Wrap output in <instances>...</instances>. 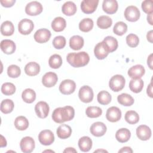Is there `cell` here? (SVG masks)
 <instances>
[{
    "label": "cell",
    "instance_id": "1",
    "mask_svg": "<svg viewBox=\"0 0 153 153\" xmlns=\"http://www.w3.org/2000/svg\"><path fill=\"white\" fill-rule=\"evenodd\" d=\"M75 115V110L71 106L56 108L52 114V119L57 123H63L72 120Z\"/></svg>",
    "mask_w": 153,
    "mask_h": 153
},
{
    "label": "cell",
    "instance_id": "2",
    "mask_svg": "<svg viewBox=\"0 0 153 153\" xmlns=\"http://www.w3.org/2000/svg\"><path fill=\"white\" fill-rule=\"evenodd\" d=\"M66 60L72 67L80 68L88 63L90 57L88 53L85 51L70 53L67 55Z\"/></svg>",
    "mask_w": 153,
    "mask_h": 153
},
{
    "label": "cell",
    "instance_id": "3",
    "mask_svg": "<svg viewBox=\"0 0 153 153\" xmlns=\"http://www.w3.org/2000/svg\"><path fill=\"white\" fill-rule=\"evenodd\" d=\"M126 80L121 75H115L110 79L109 82V88L115 92H118L123 89L125 85Z\"/></svg>",
    "mask_w": 153,
    "mask_h": 153
},
{
    "label": "cell",
    "instance_id": "4",
    "mask_svg": "<svg viewBox=\"0 0 153 153\" xmlns=\"http://www.w3.org/2000/svg\"><path fill=\"white\" fill-rule=\"evenodd\" d=\"M78 96L81 102L84 103H90L93 99V91L90 86L83 85L79 90Z\"/></svg>",
    "mask_w": 153,
    "mask_h": 153
},
{
    "label": "cell",
    "instance_id": "5",
    "mask_svg": "<svg viewBox=\"0 0 153 153\" xmlns=\"http://www.w3.org/2000/svg\"><path fill=\"white\" fill-rule=\"evenodd\" d=\"M124 17L127 21L131 22H134L137 21L140 16V11L139 9L134 5L128 6L124 11Z\"/></svg>",
    "mask_w": 153,
    "mask_h": 153
},
{
    "label": "cell",
    "instance_id": "6",
    "mask_svg": "<svg viewBox=\"0 0 153 153\" xmlns=\"http://www.w3.org/2000/svg\"><path fill=\"white\" fill-rule=\"evenodd\" d=\"M34 24L33 22L28 19H24L20 20L18 24V30L22 35H29L33 30Z\"/></svg>",
    "mask_w": 153,
    "mask_h": 153
},
{
    "label": "cell",
    "instance_id": "7",
    "mask_svg": "<svg viewBox=\"0 0 153 153\" xmlns=\"http://www.w3.org/2000/svg\"><path fill=\"white\" fill-rule=\"evenodd\" d=\"M76 88L75 82L71 79L63 80L59 85V91L61 93L65 95H69L74 92Z\"/></svg>",
    "mask_w": 153,
    "mask_h": 153
},
{
    "label": "cell",
    "instance_id": "8",
    "mask_svg": "<svg viewBox=\"0 0 153 153\" xmlns=\"http://www.w3.org/2000/svg\"><path fill=\"white\" fill-rule=\"evenodd\" d=\"M43 10L41 3L38 1H32L28 3L25 7V12L29 16H35L40 14Z\"/></svg>",
    "mask_w": 153,
    "mask_h": 153
},
{
    "label": "cell",
    "instance_id": "9",
    "mask_svg": "<svg viewBox=\"0 0 153 153\" xmlns=\"http://www.w3.org/2000/svg\"><path fill=\"white\" fill-rule=\"evenodd\" d=\"M38 140L43 145H50L54 141V136L51 130H44L39 133Z\"/></svg>",
    "mask_w": 153,
    "mask_h": 153
},
{
    "label": "cell",
    "instance_id": "10",
    "mask_svg": "<svg viewBox=\"0 0 153 153\" xmlns=\"http://www.w3.org/2000/svg\"><path fill=\"white\" fill-rule=\"evenodd\" d=\"M35 146L33 139L29 136H26L22 139L20 142V147L22 151L24 153L32 152Z\"/></svg>",
    "mask_w": 153,
    "mask_h": 153
},
{
    "label": "cell",
    "instance_id": "11",
    "mask_svg": "<svg viewBox=\"0 0 153 153\" xmlns=\"http://www.w3.org/2000/svg\"><path fill=\"white\" fill-rule=\"evenodd\" d=\"M94 53L97 59L103 60L108 56L109 52L106 45L102 41L96 45L94 49Z\"/></svg>",
    "mask_w": 153,
    "mask_h": 153
},
{
    "label": "cell",
    "instance_id": "12",
    "mask_svg": "<svg viewBox=\"0 0 153 153\" xmlns=\"http://www.w3.org/2000/svg\"><path fill=\"white\" fill-rule=\"evenodd\" d=\"M99 0H84L81 3V9L85 14H91L95 11Z\"/></svg>",
    "mask_w": 153,
    "mask_h": 153
},
{
    "label": "cell",
    "instance_id": "13",
    "mask_svg": "<svg viewBox=\"0 0 153 153\" xmlns=\"http://www.w3.org/2000/svg\"><path fill=\"white\" fill-rule=\"evenodd\" d=\"M107 128L106 125L100 121L95 122L90 127V131L91 134L96 137H100L103 136L106 131Z\"/></svg>",
    "mask_w": 153,
    "mask_h": 153
},
{
    "label": "cell",
    "instance_id": "14",
    "mask_svg": "<svg viewBox=\"0 0 153 153\" xmlns=\"http://www.w3.org/2000/svg\"><path fill=\"white\" fill-rule=\"evenodd\" d=\"M50 31L45 28H42L37 30L34 34V39L38 43L42 44L47 42L51 37Z\"/></svg>",
    "mask_w": 153,
    "mask_h": 153
},
{
    "label": "cell",
    "instance_id": "15",
    "mask_svg": "<svg viewBox=\"0 0 153 153\" xmlns=\"http://www.w3.org/2000/svg\"><path fill=\"white\" fill-rule=\"evenodd\" d=\"M50 108L48 103L44 101L38 102L35 106V111L37 116L40 118H46L49 114Z\"/></svg>",
    "mask_w": 153,
    "mask_h": 153
},
{
    "label": "cell",
    "instance_id": "16",
    "mask_svg": "<svg viewBox=\"0 0 153 153\" xmlns=\"http://www.w3.org/2000/svg\"><path fill=\"white\" fill-rule=\"evenodd\" d=\"M106 118L110 122H117L121 118V111L118 107L111 106L106 111Z\"/></svg>",
    "mask_w": 153,
    "mask_h": 153
},
{
    "label": "cell",
    "instance_id": "17",
    "mask_svg": "<svg viewBox=\"0 0 153 153\" xmlns=\"http://www.w3.org/2000/svg\"><path fill=\"white\" fill-rule=\"evenodd\" d=\"M58 80L57 75L53 72H48L45 73L42 78V83L46 87H52L54 86Z\"/></svg>",
    "mask_w": 153,
    "mask_h": 153
},
{
    "label": "cell",
    "instance_id": "18",
    "mask_svg": "<svg viewBox=\"0 0 153 153\" xmlns=\"http://www.w3.org/2000/svg\"><path fill=\"white\" fill-rule=\"evenodd\" d=\"M118 8L116 0H104L102 3V9L107 14H112L117 12Z\"/></svg>",
    "mask_w": 153,
    "mask_h": 153
},
{
    "label": "cell",
    "instance_id": "19",
    "mask_svg": "<svg viewBox=\"0 0 153 153\" xmlns=\"http://www.w3.org/2000/svg\"><path fill=\"white\" fill-rule=\"evenodd\" d=\"M136 135L142 140H147L151 137V130L146 125H140L136 128Z\"/></svg>",
    "mask_w": 153,
    "mask_h": 153
},
{
    "label": "cell",
    "instance_id": "20",
    "mask_svg": "<svg viewBox=\"0 0 153 153\" xmlns=\"http://www.w3.org/2000/svg\"><path fill=\"white\" fill-rule=\"evenodd\" d=\"M145 69L142 65H136L128 71V75L131 78H141L145 74Z\"/></svg>",
    "mask_w": 153,
    "mask_h": 153
},
{
    "label": "cell",
    "instance_id": "21",
    "mask_svg": "<svg viewBox=\"0 0 153 153\" xmlns=\"http://www.w3.org/2000/svg\"><path fill=\"white\" fill-rule=\"evenodd\" d=\"M1 49L5 54H11L16 51V46L12 40L4 39L1 42Z\"/></svg>",
    "mask_w": 153,
    "mask_h": 153
},
{
    "label": "cell",
    "instance_id": "22",
    "mask_svg": "<svg viewBox=\"0 0 153 153\" xmlns=\"http://www.w3.org/2000/svg\"><path fill=\"white\" fill-rule=\"evenodd\" d=\"M40 66L35 62H30L25 66V72L29 76H35L39 73Z\"/></svg>",
    "mask_w": 153,
    "mask_h": 153
},
{
    "label": "cell",
    "instance_id": "23",
    "mask_svg": "<svg viewBox=\"0 0 153 153\" xmlns=\"http://www.w3.org/2000/svg\"><path fill=\"white\" fill-rule=\"evenodd\" d=\"M56 133L57 136L60 139H65L71 136L72 134V128L67 124H61L58 127Z\"/></svg>",
    "mask_w": 153,
    "mask_h": 153
},
{
    "label": "cell",
    "instance_id": "24",
    "mask_svg": "<svg viewBox=\"0 0 153 153\" xmlns=\"http://www.w3.org/2000/svg\"><path fill=\"white\" fill-rule=\"evenodd\" d=\"M131 133L126 128H121L118 130L115 133L116 139L120 143L127 142L130 138Z\"/></svg>",
    "mask_w": 153,
    "mask_h": 153
},
{
    "label": "cell",
    "instance_id": "25",
    "mask_svg": "<svg viewBox=\"0 0 153 153\" xmlns=\"http://www.w3.org/2000/svg\"><path fill=\"white\" fill-rule=\"evenodd\" d=\"M84 39L79 35L72 36L69 39V47L74 50H79L84 45Z\"/></svg>",
    "mask_w": 153,
    "mask_h": 153
},
{
    "label": "cell",
    "instance_id": "26",
    "mask_svg": "<svg viewBox=\"0 0 153 153\" xmlns=\"http://www.w3.org/2000/svg\"><path fill=\"white\" fill-rule=\"evenodd\" d=\"M66 26V20L62 17H57L51 22V27L55 32H61Z\"/></svg>",
    "mask_w": 153,
    "mask_h": 153
},
{
    "label": "cell",
    "instance_id": "27",
    "mask_svg": "<svg viewBox=\"0 0 153 153\" xmlns=\"http://www.w3.org/2000/svg\"><path fill=\"white\" fill-rule=\"evenodd\" d=\"M143 81L141 78H132L129 82V88L135 93H140L143 87Z\"/></svg>",
    "mask_w": 153,
    "mask_h": 153
},
{
    "label": "cell",
    "instance_id": "28",
    "mask_svg": "<svg viewBox=\"0 0 153 153\" xmlns=\"http://www.w3.org/2000/svg\"><path fill=\"white\" fill-rule=\"evenodd\" d=\"M78 146L81 151L88 152L92 147V140L88 136H83L78 140Z\"/></svg>",
    "mask_w": 153,
    "mask_h": 153
},
{
    "label": "cell",
    "instance_id": "29",
    "mask_svg": "<svg viewBox=\"0 0 153 153\" xmlns=\"http://www.w3.org/2000/svg\"><path fill=\"white\" fill-rule=\"evenodd\" d=\"M76 6L72 1H67L63 4L62 7V13L68 16H71L75 14L76 12Z\"/></svg>",
    "mask_w": 153,
    "mask_h": 153
},
{
    "label": "cell",
    "instance_id": "30",
    "mask_svg": "<svg viewBox=\"0 0 153 153\" xmlns=\"http://www.w3.org/2000/svg\"><path fill=\"white\" fill-rule=\"evenodd\" d=\"M14 26L13 23L7 20L4 22L1 26V32L2 35L11 36L14 33Z\"/></svg>",
    "mask_w": 153,
    "mask_h": 153
},
{
    "label": "cell",
    "instance_id": "31",
    "mask_svg": "<svg viewBox=\"0 0 153 153\" xmlns=\"http://www.w3.org/2000/svg\"><path fill=\"white\" fill-rule=\"evenodd\" d=\"M112 19L108 16H100L97 20V26L102 29H106L111 26Z\"/></svg>",
    "mask_w": 153,
    "mask_h": 153
},
{
    "label": "cell",
    "instance_id": "32",
    "mask_svg": "<svg viewBox=\"0 0 153 153\" xmlns=\"http://www.w3.org/2000/svg\"><path fill=\"white\" fill-rule=\"evenodd\" d=\"M117 100L120 104L125 106H131L134 102L133 97L127 93H122L118 95L117 97Z\"/></svg>",
    "mask_w": 153,
    "mask_h": 153
},
{
    "label": "cell",
    "instance_id": "33",
    "mask_svg": "<svg viewBox=\"0 0 153 153\" xmlns=\"http://www.w3.org/2000/svg\"><path fill=\"white\" fill-rule=\"evenodd\" d=\"M14 126L19 130H25L29 127V121L24 116H19L14 120Z\"/></svg>",
    "mask_w": 153,
    "mask_h": 153
},
{
    "label": "cell",
    "instance_id": "34",
    "mask_svg": "<svg viewBox=\"0 0 153 153\" xmlns=\"http://www.w3.org/2000/svg\"><path fill=\"white\" fill-rule=\"evenodd\" d=\"M22 97L23 101L27 103H33L36 99V93L31 88L25 89L22 93Z\"/></svg>",
    "mask_w": 153,
    "mask_h": 153
},
{
    "label": "cell",
    "instance_id": "35",
    "mask_svg": "<svg viewBox=\"0 0 153 153\" xmlns=\"http://www.w3.org/2000/svg\"><path fill=\"white\" fill-rule=\"evenodd\" d=\"M103 41L106 45L109 53H112L115 51L118 48V41L113 36H107L103 39Z\"/></svg>",
    "mask_w": 153,
    "mask_h": 153
},
{
    "label": "cell",
    "instance_id": "36",
    "mask_svg": "<svg viewBox=\"0 0 153 153\" xmlns=\"http://www.w3.org/2000/svg\"><path fill=\"white\" fill-rule=\"evenodd\" d=\"M93 21L90 18H84L79 23V29L84 32L90 31L93 27Z\"/></svg>",
    "mask_w": 153,
    "mask_h": 153
},
{
    "label": "cell",
    "instance_id": "37",
    "mask_svg": "<svg viewBox=\"0 0 153 153\" xmlns=\"http://www.w3.org/2000/svg\"><path fill=\"white\" fill-rule=\"evenodd\" d=\"M97 99L100 104L103 105H106L111 102L112 97L109 92L105 90H102L98 93Z\"/></svg>",
    "mask_w": 153,
    "mask_h": 153
},
{
    "label": "cell",
    "instance_id": "38",
    "mask_svg": "<svg viewBox=\"0 0 153 153\" xmlns=\"http://www.w3.org/2000/svg\"><path fill=\"white\" fill-rule=\"evenodd\" d=\"M14 107V102L11 99H4L1 103V111L5 114L11 113L13 111Z\"/></svg>",
    "mask_w": 153,
    "mask_h": 153
},
{
    "label": "cell",
    "instance_id": "39",
    "mask_svg": "<svg viewBox=\"0 0 153 153\" xmlns=\"http://www.w3.org/2000/svg\"><path fill=\"white\" fill-rule=\"evenodd\" d=\"M48 65L53 69H58L62 65V59L59 54H54L50 56L48 60Z\"/></svg>",
    "mask_w": 153,
    "mask_h": 153
},
{
    "label": "cell",
    "instance_id": "40",
    "mask_svg": "<svg viewBox=\"0 0 153 153\" xmlns=\"http://www.w3.org/2000/svg\"><path fill=\"white\" fill-rule=\"evenodd\" d=\"M85 114L89 118H97L102 115V110L98 106H88L85 110Z\"/></svg>",
    "mask_w": 153,
    "mask_h": 153
},
{
    "label": "cell",
    "instance_id": "41",
    "mask_svg": "<svg viewBox=\"0 0 153 153\" xmlns=\"http://www.w3.org/2000/svg\"><path fill=\"white\" fill-rule=\"evenodd\" d=\"M125 120L127 123L130 124H134L139 122V114L134 111H128L126 112L124 117Z\"/></svg>",
    "mask_w": 153,
    "mask_h": 153
},
{
    "label": "cell",
    "instance_id": "42",
    "mask_svg": "<svg viewBox=\"0 0 153 153\" xmlns=\"http://www.w3.org/2000/svg\"><path fill=\"white\" fill-rule=\"evenodd\" d=\"M127 30V25L123 22H117L114 27L113 32L115 34L118 36L123 35Z\"/></svg>",
    "mask_w": 153,
    "mask_h": 153
},
{
    "label": "cell",
    "instance_id": "43",
    "mask_svg": "<svg viewBox=\"0 0 153 153\" xmlns=\"http://www.w3.org/2000/svg\"><path fill=\"white\" fill-rule=\"evenodd\" d=\"M1 92L6 95L10 96L13 94L16 91V87L11 82H5L1 86Z\"/></svg>",
    "mask_w": 153,
    "mask_h": 153
},
{
    "label": "cell",
    "instance_id": "44",
    "mask_svg": "<svg viewBox=\"0 0 153 153\" xmlns=\"http://www.w3.org/2000/svg\"><path fill=\"white\" fill-rule=\"evenodd\" d=\"M7 74L10 78H16L21 74L20 68L16 65H11L7 68Z\"/></svg>",
    "mask_w": 153,
    "mask_h": 153
},
{
    "label": "cell",
    "instance_id": "45",
    "mask_svg": "<svg viewBox=\"0 0 153 153\" xmlns=\"http://www.w3.org/2000/svg\"><path fill=\"white\" fill-rule=\"evenodd\" d=\"M126 43L130 47H136L139 43V37L134 33H130L126 36Z\"/></svg>",
    "mask_w": 153,
    "mask_h": 153
},
{
    "label": "cell",
    "instance_id": "46",
    "mask_svg": "<svg viewBox=\"0 0 153 153\" xmlns=\"http://www.w3.org/2000/svg\"><path fill=\"white\" fill-rule=\"evenodd\" d=\"M52 43L56 49H62L66 45V39L63 36H57L53 39Z\"/></svg>",
    "mask_w": 153,
    "mask_h": 153
},
{
    "label": "cell",
    "instance_id": "47",
    "mask_svg": "<svg viewBox=\"0 0 153 153\" xmlns=\"http://www.w3.org/2000/svg\"><path fill=\"white\" fill-rule=\"evenodd\" d=\"M152 3H153V1L152 0L143 1L142 2V5H141L142 10L148 14L152 13L153 12Z\"/></svg>",
    "mask_w": 153,
    "mask_h": 153
},
{
    "label": "cell",
    "instance_id": "48",
    "mask_svg": "<svg viewBox=\"0 0 153 153\" xmlns=\"http://www.w3.org/2000/svg\"><path fill=\"white\" fill-rule=\"evenodd\" d=\"M0 2H1V5L3 7H6V8H8V7H11L13 6L14 3L16 2V1L15 0H8V1L1 0Z\"/></svg>",
    "mask_w": 153,
    "mask_h": 153
},
{
    "label": "cell",
    "instance_id": "49",
    "mask_svg": "<svg viewBox=\"0 0 153 153\" xmlns=\"http://www.w3.org/2000/svg\"><path fill=\"white\" fill-rule=\"evenodd\" d=\"M118 152L119 153H124V152L132 153L133 152V150L129 146H124V147H123L121 149H120L118 151Z\"/></svg>",
    "mask_w": 153,
    "mask_h": 153
},
{
    "label": "cell",
    "instance_id": "50",
    "mask_svg": "<svg viewBox=\"0 0 153 153\" xmlns=\"http://www.w3.org/2000/svg\"><path fill=\"white\" fill-rule=\"evenodd\" d=\"M146 93L148 94V96H149L150 97H152V81L151 82V83L148 85L147 89H146Z\"/></svg>",
    "mask_w": 153,
    "mask_h": 153
},
{
    "label": "cell",
    "instance_id": "51",
    "mask_svg": "<svg viewBox=\"0 0 153 153\" xmlns=\"http://www.w3.org/2000/svg\"><path fill=\"white\" fill-rule=\"evenodd\" d=\"M147 64L151 69H152V54H151L147 59Z\"/></svg>",
    "mask_w": 153,
    "mask_h": 153
},
{
    "label": "cell",
    "instance_id": "52",
    "mask_svg": "<svg viewBox=\"0 0 153 153\" xmlns=\"http://www.w3.org/2000/svg\"><path fill=\"white\" fill-rule=\"evenodd\" d=\"M152 32H153L152 30H151L147 33V35H146L147 40L151 43H152Z\"/></svg>",
    "mask_w": 153,
    "mask_h": 153
},
{
    "label": "cell",
    "instance_id": "53",
    "mask_svg": "<svg viewBox=\"0 0 153 153\" xmlns=\"http://www.w3.org/2000/svg\"><path fill=\"white\" fill-rule=\"evenodd\" d=\"M1 147H5L7 146V141L5 140V139L4 137L3 136H1Z\"/></svg>",
    "mask_w": 153,
    "mask_h": 153
},
{
    "label": "cell",
    "instance_id": "54",
    "mask_svg": "<svg viewBox=\"0 0 153 153\" xmlns=\"http://www.w3.org/2000/svg\"><path fill=\"white\" fill-rule=\"evenodd\" d=\"M147 21L151 25H153V22H152V13L148 14L147 16Z\"/></svg>",
    "mask_w": 153,
    "mask_h": 153
},
{
    "label": "cell",
    "instance_id": "55",
    "mask_svg": "<svg viewBox=\"0 0 153 153\" xmlns=\"http://www.w3.org/2000/svg\"><path fill=\"white\" fill-rule=\"evenodd\" d=\"M63 152H76V151L74 148L69 147V148H66L63 151Z\"/></svg>",
    "mask_w": 153,
    "mask_h": 153
},
{
    "label": "cell",
    "instance_id": "56",
    "mask_svg": "<svg viewBox=\"0 0 153 153\" xmlns=\"http://www.w3.org/2000/svg\"><path fill=\"white\" fill-rule=\"evenodd\" d=\"M108 152L107 151L104 150V149H97L96 151H94V152Z\"/></svg>",
    "mask_w": 153,
    "mask_h": 153
}]
</instances>
